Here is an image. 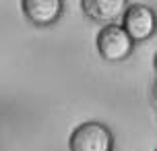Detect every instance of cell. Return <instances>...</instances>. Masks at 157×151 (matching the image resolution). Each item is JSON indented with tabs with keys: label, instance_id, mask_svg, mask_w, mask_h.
<instances>
[{
	"label": "cell",
	"instance_id": "7a4b0ae2",
	"mask_svg": "<svg viewBox=\"0 0 157 151\" xmlns=\"http://www.w3.org/2000/svg\"><path fill=\"white\" fill-rule=\"evenodd\" d=\"M132 46H134V41L128 37V33L120 25L110 23L105 27H101V31L97 33V50H99L103 60L122 62V60H126L130 56Z\"/></svg>",
	"mask_w": 157,
	"mask_h": 151
},
{
	"label": "cell",
	"instance_id": "3957f363",
	"mask_svg": "<svg viewBox=\"0 0 157 151\" xmlns=\"http://www.w3.org/2000/svg\"><path fill=\"white\" fill-rule=\"evenodd\" d=\"M132 41L149 40L155 31V15L145 4H130L122 13V25H120Z\"/></svg>",
	"mask_w": 157,
	"mask_h": 151
},
{
	"label": "cell",
	"instance_id": "277c9868",
	"mask_svg": "<svg viewBox=\"0 0 157 151\" xmlns=\"http://www.w3.org/2000/svg\"><path fill=\"white\" fill-rule=\"evenodd\" d=\"M23 15L37 27L54 25L64 13V0H21Z\"/></svg>",
	"mask_w": 157,
	"mask_h": 151
},
{
	"label": "cell",
	"instance_id": "6da1fadb",
	"mask_svg": "<svg viewBox=\"0 0 157 151\" xmlns=\"http://www.w3.org/2000/svg\"><path fill=\"white\" fill-rule=\"evenodd\" d=\"M71 151H112L114 149V137L110 128L101 122H83L72 130L68 139Z\"/></svg>",
	"mask_w": 157,
	"mask_h": 151
},
{
	"label": "cell",
	"instance_id": "5b68a950",
	"mask_svg": "<svg viewBox=\"0 0 157 151\" xmlns=\"http://www.w3.org/2000/svg\"><path fill=\"white\" fill-rule=\"evenodd\" d=\"M81 6L89 19L99 23H112L124 13L126 0H81Z\"/></svg>",
	"mask_w": 157,
	"mask_h": 151
}]
</instances>
